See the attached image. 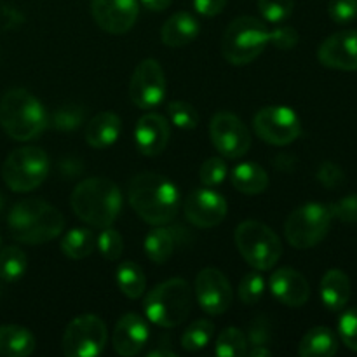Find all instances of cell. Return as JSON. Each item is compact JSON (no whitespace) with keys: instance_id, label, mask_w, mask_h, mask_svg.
Here are the masks:
<instances>
[{"instance_id":"14","label":"cell","mask_w":357,"mask_h":357,"mask_svg":"<svg viewBox=\"0 0 357 357\" xmlns=\"http://www.w3.org/2000/svg\"><path fill=\"white\" fill-rule=\"evenodd\" d=\"M195 296L206 314L220 316L232 303V288L218 268H202L195 278Z\"/></svg>"},{"instance_id":"36","label":"cell","mask_w":357,"mask_h":357,"mask_svg":"<svg viewBox=\"0 0 357 357\" xmlns=\"http://www.w3.org/2000/svg\"><path fill=\"white\" fill-rule=\"evenodd\" d=\"M96 246L98 250H100V253L103 255L105 260L114 261L119 260V257H121L122 251H124V241H122V236L117 230H114L112 227H107V229H103V232L98 236Z\"/></svg>"},{"instance_id":"11","label":"cell","mask_w":357,"mask_h":357,"mask_svg":"<svg viewBox=\"0 0 357 357\" xmlns=\"http://www.w3.org/2000/svg\"><path fill=\"white\" fill-rule=\"evenodd\" d=\"M253 129L264 142L275 146H286L295 142L302 132L300 119L291 108L282 107H265L257 112L253 119Z\"/></svg>"},{"instance_id":"1","label":"cell","mask_w":357,"mask_h":357,"mask_svg":"<svg viewBox=\"0 0 357 357\" xmlns=\"http://www.w3.org/2000/svg\"><path fill=\"white\" fill-rule=\"evenodd\" d=\"M129 204L143 222L162 227L173 222L180 209L176 185L157 173H142L129 183Z\"/></svg>"},{"instance_id":"8","label":"cell","mask_w":357,"mask_h":357,"mask_svg":"<svg viewBox=\"0 0 357 357\" xmlns=\"http://www.w3.org/2000/svg\"><path fill=\"white\" fill-rule=\"evenodd\" d=\"M333 213L321 202H307L296 208L284 223V236L296 250H310L328 236Z\"/></svg>"},{"instance_id":"17","label":"cell","mask_w":357,"mask_h":357,"mask_svg":"<svg viewBox=\"0 0 357 357\" xmlns=\"http://www.w3.org/2000/svg\"><path fill=\"white\" fill-rule=\"evenodd\" d=\"M317 58L326 68L354 72L357 70V30H344L330 35L321 44Z\"/></svg>"},{"instance_id":"35","label":"cell","mask_w":357,"mask_h":357,"mask_svg":"<svg viewBox=\"0 0 357 357\" xmlns=\"http://www.w3.org/2000/svg\"><path fill=\"white\" fill-rule=\"evenodd\" d=\"M295 0H258V10L268 23H282L291 16Z\"/></svg>"},{"instance_id":"15","label":"cell","mask_w":357,"mask_h":357,"mask_svg":"<svg viewBox=\"0 0 357 357\" xmlns=\"http://www.w3.org/2000/svg\"><path fill=\"white\" fill-rule=\"evenodd\" d=\"M185 216L190 223L201 229H211L225 220L227 201L223 195L211 188H195L187 195L183 204Z\"/></svg>"},{"instance_id":"24","label":"cell","mask_w":357,"mask_h":357,"mask_svg":"<svg viewBox=\"0 0 357 357\" xmlns=\"http://www.w3.org/2000/svg\"><path fill=\"white\" fill-rule=\"evenodd\" d=\"M338 352V337L326 326H317L303 335L298 345L302 357H331Z\"/></svg>"},{"instance_id":"10","label":"cell","mask_w":357,"mask_h":357,"mask_svg":"<svg viewBox=\"0 0 357 357\" xmlns=\"http://www.w3.org/2000/svg\"><path fill=\"white\" fill-rule=\"evenodd\" d=\"M107 324L94 314L75 317L63 335V354L68 357H96L107 345Z\"/></svg>"},{"instance_id":"13","label":"cell","mask_w":357,"mask_h":357,"mask_svg":"<svg viewBox=\"0 0 357 357\" xmlns=\"http://www.w3.org/2000/svg\"><path fill=\"white\" fill-rule=\"evenodd\" d=\"M131 101L142 110L155 108L166 96V75L155 59H143L136 66L129 84Z\"/></svg>"},{"instance_id":"45","label":"cell","mask_w":357,"mask_h":357,"mask_svg":"<svg viewBox=\"0 0 357 357\" xmlns=\"http://www.w3.org/2000/svg\"><path fill=\"white\" fill-rule=\"evenodd\" d=\"M227 6V0H194V7L201 16L213 17L223 10Z\"/></svg>"},{"instance_id":"41","label":"cell","mask_w":357,"mask_h":357,"mask_svg":"<svg viewBox=\"0 0 357 357\" xmlns=\"http://www.w3.org/2000/svg\"><path fill=\"white\" fill-rule=\"evenodd\" d=\"M251 347H267L271 342V323L265 316H258L251 321L250 330H248Z\"/></svg>"},{"instance_id":"33","label":"cell","mask_w":357,"mask_h":357,"mask_svg":"<svg viewBox=\"0 0 357 357\" xmlns=\"http://www.w3.org/2000/svg\"><path fill=\"white\" fill-rule=\"evenodd\" d=\"M84 117H86V114H84V110L79 105H63V107L56 108L52 112V115L49 117V122L58 131L70 132L75 131L82 124Z\"/></svg>"},{"instance_id":"32","label":"cell","mask_w":357,"mask_h":357,"mask_svg":"<svg viewBox=\"0 0 357 357\" xmlns=\"http://www.w3.org/2000/svg\"><path fill=\"white\" fill-rule=\"evenodd\" d=\"M26 271V255L16 246H7L0 251V278L3 281H17Z\"/></svg>"},{"instance_id":"48","label":"cell","mask_w":357,"mask_h":357,"mask_svg":"<svg viewBox=\"0 0 357 357\" xmlns=\"http://www.w3.org/2000/svg\"><path fill=\"white\" fill-rule=\"evenodd\" d=\"M173 0H142L143 6L149 10H153V13H160V10H166L167 7L171 6Z\"/></svg>"},{"instance_id":"28","label":"cell","mask_w":357,"mask_h":357,"mask_svg":"<svg viewBox=\"0 0 357 357\" xmlns=\"http://www.w3.org/2000/svg\"><path fill=\"white\" fill-rule=\"evenodd\" d=\"M117 284L119 289L124 293L128 298L136 300L145 293L146 278L143 268L132 261H124L117 268Z\"/></svg>"},{"instance_id":"34","label":"cell","mask_w":357,"mask_h":357,"mask_svg":"<svg viewBox=\"0 0 357 357\" xmlns=\"http://www.w3.org/2000/svg\"><path fill=\"white\" fill-rule=\"evenodd\" d=\"M167 114H169L171 122L183 131L195 129L199 124L197 110L187 101H171L167 105Z\"/></svg>"},{"instance_id":"42","label":"cell","mask_w":357,"mask_h":357,"mask_svg":"<svg viewBox=\"0 0 357 357\" xmlns=\"http://www.w3.org/2000/svg\"><path fill=\"white\" fill-rule=\"evenodd\" d=\"M268 44L275 45L281 51H288L298 44V31L293 26H278L275 30H268Z\"/></svg>"},{"instance_id":"51","label":"cell","mask_w":357,"mask_h":357,"mask_svg":"<svg viewBox=\"0 0 357 357\" xmlns=\"http://www.w3.org/2000/svg\"><path fill=\"white\" fill-rule=\"evenodd\" d=\"M3 202H6V201H3V195L0 194V211H2V208H3Z\"/></svg>"},{"instance_id":"19","label":"cell","mask_w":357,"mask_h":357,"mask_svg":"<svg viewBox=\"0 0 357 357\" xmlns=\"http://www.w3.org/2000/svg\"><path fill=\"white\" fill-rule=\"evenodd\" d=\"M149 324L138 314H126L117 321L112 335V344L119 356L131 357L142 352L149 342Z\"/></svg>"},{"instance_id":"40","label":"cell","mask_w":357,"mask_h":357,"mask_svg":"<svg viewBox=\"0 0 357 357\" xmlns=\"http://www.w3.org/2000/svg\"><path fill=\"white\" fill-rule=\"evenodd\" d=\"M330 17L338 24H347L357 17V0H330Z\"/></svg>"},{"instance_id":"46","label":"cell","mask_w":357,"mask_h":357,"mask_svg":"<svg viewBox=\"0 0 357 357\" xmlns=\"http://www.w3.org/2000/svg\"><path fill=\"white\" fill-rule=\"evenodd\" d=\"M59 173H61V176L72 180V178H75L77 174L82 173V160H77V159L61 160V162H59Z\"/></svg>"},{"instance_id":"4","label":"cell","mask_w":357,"mask_h":357,"mask_svg":"<svg viewBox=\"0 0 357 357\" xmlns=\"http://www.w3.org/2000/svg\"><path fill=\"white\" fill-rule=\"evenodd\" d=\"M49 124L44 105L21 87L9 89L0 100V126L16 142H30Z\"/></svg>"},{"instance_id":"25","label":"cell","mask_w":357,"mask_h":357,"mask_svg":"<svg viewBox=\"0 0 357 357\" xmlns=\"http://www.w3.org/2000/svg\"><path fill=\"white\" fill-rule=\"evenodd\" d=\"M35 351V337L23 326H0V356L26 357Z\"/></svg>"},{"instance_id":"31","label":"cell","mask_w":357,"mask_h":357,"mask_svg":"<svg viewBox=\"0 0 357 357\" xmlns=\"http://www.w3.org/2000/svg\"><path fill=\"white\" fill-rule=\"evenodd\" d=\"M215 335V324L209 319H197L181 335V347L188 352L204 349Z\"/></svg>"},{"instance_id":"18","label":"cell","mask_w":357,"mask_h":357,"mask_svg":"<svg viewBox=\"0 0 357 357\" xmlns=\"http://www.w3.org/2000/svg\"><path fill=\"white\" fill-rule=\"evenodd\" d=\"M272 295L288 307H303L310 298V286L305 275L291 267L278 268L268 281Z\"/></svg>"},{"instance_id":"50","label":"cell","mask_w":357,"mask_h":357,"mask_svg":"<svg viewBox=\"0 0 357 357\" xmlns=\"http://www.w3.org/2000/svg\"><path fill=\"white\" fill-rule=\"evenodd\" d=\"M157 356H160V357H166V356H169V357H174L176 354H174L173 351H169V349H153V351H150L149 352V357H157Z\"/></svg>"},{"instance_id":"44","label":"cell","mask_w":357,"mask_h":357,"mask_svg":"<svg viewBox=\"0 0 357 357\" xmlns=\"http://www.w3.org/2000/svg\"><path fill=\"white\" fill-rule=\"evenodd\" d=\"M333 218L344 223H357V195H347L330 206Z\"/></svg>"},{"instance_id":"47","label":"cell","mask_w":357,"mask_h":357,"mask_svg":"<svg viewBox=\"0 0 357 357\" xmlns=\"http://www.w3.org/2000/svg\"><path fill=\"white\" fill-rule=\"evenodd\" d=\"M274 166L278 167V169L288 173V171H293V167H295V159L289 155H278L274 159Z\"/></svg>"},{"instance_id":"16","label":"cell","mask_w":357,"mask_h":357,"mask_svg":"<svg viewBox=\"0 0 357 357\" xmlns=\"http://www.w3.org/2000/svg\"><path fill=\"white\" fill-rule=\"evenodd\" d=\"M91 13L101 30L121 35L132 28L138 17V0H93Z\"/></svg>"},{"instance_id":"5","label":"cell","mask_w":357,"mask_h":357,"mask_svg":"<svg viewBox=\"0 0 357 357\" xmlns=\"http://www.w3.org/2000/svg\"><path fill=\"white\" fill-rule=\"evenodd\" d=\"M192 310V288L185 279H169L155 286L145 298V314L155 326L174 328Z\"/></svg>"},{"instance_id":"2","label":"cell","mask_w":357,"mask_h":357,"mask_svg":"<svg viewBox=\"0 0 357 357\" xmlns=\"http://www.w3.org/2000/svg\"><path fill=\"white\" fill-rule=\"evenodd\" d=\"M70 204L84 223L96 229H107L114 225L121 215L122 195L117 185L108 178H87L72 192Z\"/></svg>"},{"instance_id":"43","label":"cell","mask_w":357,"mask_h":357,"mask_svg":"<svg viewBox=\"0 0 357 357\" xmlns=\"http://www.w3.org/2000/svg\"><path fill=\"white\" fill-rule=\"evenodd\" d=\"M317 180L323 187L326 188H338L345 181V174L342 171L340 166H337L335 162H323L317 169Z\"/></svg>"},{"instance_id":"49","label":"cell","mask_w":357,"mask_h":357,"mask_svg":"<svg viewBox=\"0 0 357 357\" xmlns=\"http://www.w3.org/2000/svg\"><path fill=\"white\" fill-rule=\"evenodd\" d=\"M248 354L251 357H267L272 354V351L268 347H251V351H248Z\"/></svg>"},{"instance_id":"39","label":"cell","mask_w":357,"mask_h":357,"mask_svg":"<svg viewBox=\"0 0 357 357\" xmlns=\"http://www.w3.org/2000/svg\"><path fill=\"white\" fill-rule=\"evenodd\" d=\"M338 337L342 344L357 352V307L349 309L338 321Z\"/></svg>"},{"instance_id":"23","label":"cell","mask_w":357,"mask_h":357,"mask_svg":"<svg viewBox=\"0 0 357 357\" xmlns=\"http://www.w3.org/2000/svg\"><path fill=\"white\" fill-rule=\"evenodd\" d=\"M201 26L190 13H176L160 28V38L167 47H183L197 38Z\"/></svg>"},{"instance_id":"38","label":"cell","mask_w":357,"mask_h":357,"mask_svg":"<svg viewBox=\"0 0 357 357\" xmlns=\"http://www.w3.org/2000/svg\"><path fill=\"white\" fill-rule=\"evenodd\" d=\"M227 173H229V167H227L225 160L220 159V157H211L201 166L199 176H201V181L206 187H216V185L223 183Z\"/></svg>"},{"instance_id":"26","label":"cell","mask_w":357,"mask_h":357,"mask_svg":"<svg viewBox=\"0 0 357 357\" xmlns=\"http://www.w3.org/2000/svg\"><path fill=\"white\" fill-rule=\"evenodd\" d=\"M230 178H232L234 187L248 195L261 194L268 187L267 171L255 162H243L236 166Z\"/></svg>"},{"instance_id":"30","label":"cell","mask_w":357,"mask_h":357,"mask_svg":"<svg viewBox=\"0 0 357 357\" xmlns=\"http://www.w3.org/2000/svg\"><path fill=\"white\" fill-rule=\"evenodd\" d=\"M218 357H244L248 356V337L239 328H227L220 333L215 345Z\"/></svg>"},{"instance_id":"22","label":"cell","mask_w":357,"mask_h":357,"mask_svg":"<svg viewBox=\"0 0 357 357\" xmlns=\"http://www.w3.org/2000/svg\"><path fill=\"white\" fill-rule=\"evenodd\" d=\"M122 121L117 114L114 112H101V114L94 115L86 126V142L89 143L93 149L103 150L108 149L117 142L119 135H121Z\"/></svg>"},{"instance_id":"20","label":"cell","mask_w":357,"mask_h":357,"mask_svg":"<svg viewBox=\"0 0 357 357\" xmlns=\"http://www.w3.org/2000/svg\"><path fill=\"white\" fill-rule=\"evenodd\" d=\"M169 122L159 114L143 115L135 129L136 146L146 157H155L162 153L169 142Z\"/></svg>"},{"instance_id":"7","label":"cell","mask_w":357,"mask_h":357,"mask_svg":"<svg viewBox=\"0 0 357 357\" xmlns=\"http://www.w3.org/2000/svg\"><path fill=\"white\" fill-rule=\"evenodd\" d=\"M234 239L241 257L255 271H271L282 255V244L278 234L257 220H246L239 223Z\"/></svg>"},{"instance_id":"27","label":"cell","mask_w":357,"mask_h":357,"mask_svg":"<svg viewBox=\"0 0 357 357\" xmlns=\"http://www.w3.org/2000/svg\"><path fill=\"white\" fill-rule=\"evenodd\" d=\"M96 248V237L89 229H72L61 239V251L70 260H82Z\"/></svg>"},{"instance_id":"21","label":"cell","mask_w":357,"mask_h":357,"mask_svg":"<svg viewBox=\"0 0 357 357\" xmlns=\"http://www.w3.org/2000/svg\"><path fill=\"white\" fill-rule=\"evenodd\" d=\"M321 300L331 312H340L345 309L352 295L351 279L340 268H331L321 279Z\"/></svg>"},{"instance_id":"9","label":"cell","mask_w":357,"mask_h":357,"mask_svg":"<svg viewBox=\"0 0 357 357\" xmlns=\"http://www.w3.org/2000/svg\"><path fill=\"white\" fill-rule=\"evenodd\" d=\"M47 153L37 146H21L7 155L2 176L13 192H31L44 183L49 174Z\"/></svg>"},{"instance_id":"29","label":"cell","mask_w":357,"mask_h":357,"mask_svg":"<svg viewBox=\"0 0 357 357\" xmlns=\"http://www.w3.org/2000/svg\"><path fill=\"white\" fill-rule=\"evenodd\" d=\"M174 251V237L171 230L157 227L145 237V253L153 264H166Z\"/></svg>"},{"instance_id":"37","label":"cell","mask_w":357,"mask_h":357,"mask_svg":"<svg viewBox=\"0 0 357 357\" xmlns=\"http://www.w3.org/2000/svg\"><path fill=\"white\" fill-rule=\"evenodd\" d=\"M265 293V279L260 272H250L243 278L239 284V298L243 303L253 305L260 302V298Z\"/></svg>"},{"instance_id":"6","label":"cell","mask_w":357,"mask_h":357,"mask_svg":"<svg viewBox=\"0 0 357 357\" xmlns=\"http://www.w3.org/2000/svg\"><path fill=\"white\" fill-rule=\"evenodd\" d=\"M268 44V28L255 16H239L222 37V54L230 65L244 66L255 61Z\"/></svg>"},{"instance_id":"3","label":"cell","mask_w":357,"mask_h":357,"mask_svg":"<svg viewBox=\"0 0 357 357\" xmlns=\"http://www.w3.org/2000/svg\"><path fill=\"white\" fill-rule=\"evenodd\" d=\"M7 225L17 243L44 244L63 232L65 218L58 208L42 199H26L13 206Z\"/></svg>"},{"instance_id":"12","label":"cell","mask_w":357,"mask_h":357,"mask_svg":"<svg viewBox=\"0 0 357 357\" xmlns=\"http://www.w3.org/2000/svg\"><path fill=\"white\" fill-rule=\"evenodd\" d=\"M209 136L215 149L227 159H241L251 146V136L244 122L230 112H218L209 122Z\"/></svg>"}]
</instances>
